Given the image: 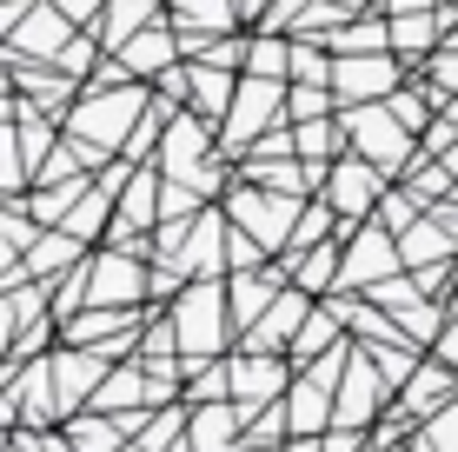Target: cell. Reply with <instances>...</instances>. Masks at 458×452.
<instances>
[{"instance_id": "6da1fadb", "label": "cell", "mask_w": 458, "mask_h": 452, "mask_svg": "<svg viewBox=\"0 0 458 452\" xmlns=\"http://www.w3.org/2000/svg\"><path fill=\"white\" fill-rule=\"evenodd\" d=\"M166 313H173V326H180V360H219L226 339L240 333V326H233V293H226L219 273L186 279V286L173 293Z\"/></svg>"}, {"instance_id": "7a4b0ae2", "label": "cell", "mask_w": 458, "mask_h": 452, "mask_svg": "<svg viewBox=\"0 0 458 452\" xmlns=\"http://www.w3.org/2000/svg\"><path fill=\"white\" fill-rule=\"evenodd\" d=\"M219 207H226V220L246 226L266 253H286L299 213H306V193H273V186H259V180L240 174V186H226V193H219Z\"/></svg>"}, {"instance_id": "3957f363", "label": "cell", "mask_w": 458, "mask_h": 452, "mask_svg": "<svg viewBox=\"0 0 458 452\" xmlns=\"http://www.w3.org/2000/svg\"><path fill=\"white\" fill-rule=\"evenodd\" d=\"M345 133H352V153H366L372 166H386V174H405V166H419L425 140L405 127L399 114H392L386 100H359V107H339Z\"/></svg>"}, {"instance_id": "277c9868", "label": "cell", "mask_w": 458, "mask_h": 452, "mask_svg": "<svg viewBox=\"0 0 458 452\" xmlns=\"http://www.w3.org/2000/svg\"><path fill=\"white\" fill-rule=\"evenodd\" d=\"M147 107H153L147 81H126V87H106V93H81V100L67 107V133H81V140H93V147L120 153Z\"/></svg>"}, {"instance_id": "5b68a950", "label": "cell", "mask_w": 458, "mask_h": 452, "mask_svg": "<svg viewBox=\"0 0 458 452\" xmlns=\"http://www.w3.org/2000/svg\"><path fill=\"white\" fill-rule=\"evenodd\" d=\"M286 87L293 81H273V73H240V93H233L226 120H219V153L226 160H246L252 140L286 120Z\"/></svg>"}, {"instance_id": "8992f818", "label": "cell", "mask_w": 458, "mask_h": 452, "mask_svg": "<svg viewBox=\"0 0 458 452\" xmlns=\"http://www.w3.org/2000/svg\"><path fill=\"white\" fill-rule=\"evenodd\" d=\"M339 240H345V267H339V286H345V293H366V286H378V279L405 273L399 233L378 220V213H372V220H359V226H345ZM339 286H333V293H339Z\"/></svg>"}, {"instance_id": "52a82bcc", "label": "cell", "mask_w": 458, "mask_h": 452, "mask_svg": "<svg viewBox=\"0 0 458 452\" xmlns=\"http://www.w3.org/2000/svg\"><path fill=\"white\" fill-rule=\"evenodd\" d=\"M386 186H392L386 166H372L366 153H339L333 174H326V200L339 207V220H345V226H359V220H372V213H378Z\"/></svg>"}, {"instance_id": "ba28073f", "label": "cell", "mask_w": 458, "mask_h": 452, "mask_svg": "<svg viewBox=\"0 0 458 452\" xmlns=\"http://www.w3.org/2000/svg\"><path fill=\"white\" fill-rule=\"evenodd\" d=\"M405 87V54H339L333 60V93L339 107H359V100H392Z\"/></svg>"}, {"instance_id": "9c48e42d", "label": "cell", "mask_w": 458, "mask_h": 452, "mask_svg": "<svg viewBox=\"0 0 458 452\" xmlns=\"http://www.w3.org/2000/svg\"><path fill=\"white\" fill-rule=\"evenodd\" d=\"M386 406H392V380H386V366H378L366 346H352V360H345V380H339L333 426H372V419L386 413Z\"/></svg>"}, {"instance_id": "30bf717a", "label": "cell", "mask_w": 458, "mask_h": 452, "mask_svg": "<svg viewBox=\"0 0 458 452\" xmlns=\"http://www.w3.org/2000/svg\"><path fill=\"white\" fill-rule=\"evenodd\" d=\"M106 353L100 346H73V339H60L54 346V399H60V426H67L81 406H93V393H100L106 380Z\"/></svg>"}, {"instance_id": "8fae6325", "label": "cell", "mask_w": 458, "mask_h": 452, "mask_svg": "<svg viewBox=\"0 0 458 452\" xmlns=\"http://www.w3.org/2000/svg\"><path fill=\"white\" fill-rule=\"evenodd\" d=\"M293 372L286 366V353H233V399H240L246 413H266V406H279L286 399V386H293Z\"/></svg>"}, {"instance_id": "7c38bea8", "label": "cell", "mask_w": 458, "mask_h": 452, "mask_svg": "<svg viewBox=\"0 0 458 452\" xmlns=\"http://www.w3.org/2000/svg\"><path fill=\"white\" fill-rule=\"evenodd\" d=\"M73 34H81V27H73L54 0H34V7H27V21L13 27L7 54H13V60H60V47H67Z\"/></svg>"}, {"instance_id": "4fadbf2b", "label": "cell", "mask_w": 458, "mask_h": 452, "mask_svg": "<svg viewBox=\"0 0 458 452\" xmlns=\"http://www.w3.org/2000/svg\"><path fill=\"white\" fill-rule=\"evenodd\" d=\"M312 306H319V300H312L306 286H286V293L273 300V313H266L259 326H246V339H240V346H246V353H293V333L306 326Z\"/></svg>"}, {"instance_id": "5bb4252c", "label": "cell", "mask_w": 458, "mask_h": 452, "mask_svg": "<svg viewBox=\"0 0 458 452\" xmlns=\"http://www.w3.org/2000/svg\"><path fill=\"white\" fill-rule=\"evenodd\" d=\"M246 406L240 399H207V406H193V419H186V446L193 452H240L246 439Z\"/></svg>"}, {"instance_id": "9a60e30c", "label": "cell", "mask_w": 458, "mask_h": 452, "mask_svg": "<svg viewBox=\"0 0 458 452\" xmlns=\"http://www.w3.org/2000/svg\"><path fill=\"white\" fill-rule=\"evenodd\" d=\"M445 399H458V366H445L438 353H425V360L412 366V380L399 386V406L412 413V419H425V413H438Z\"/></svg>"}, {"instance_id": "2e32d148", "label": "cell", "mask_w": 458, "mask_h": 452, "mask_svg": "<svg viewBox=\"0 0 458 452\" xmlns=\"http://www.w3.org/2000/svg\"><path fill=\"white\" fill-rule=\"evenodd\" d=\"M273 260H286V273H293V286H306L312 300H326V293L339 286V267H345V240L333 233V240H319V246H306V253H273Z\"/></svg>"}, {"instance_id": "e0dca14e", "label": "cell", "mask_w": 458, "mask_h": 452, "mask_svg": "<svg viewBox=\"0 0 458 452\" xmlns=\"http://www.w3.org/2000/svg\"><path fill=\"white\" fill-rule=\"evenodd\" d=\"M452 13H458V7H445V0H438V7H419V13H392V54L425 60L438 40L452 34Z\"/></svg>"}, {"instance_id": "ac0fdd59", "label": "cell", "mask_w": 458, "mask_h": 452, "mask_svg": "<svg viewBox=\"0 0 458 452\" xmlns=\"http://www.w3.org/2000/svg\"><path fill=\"white\" fill-rule=\"evenodd\" d=\"M186 107L193 114H207V120H226V107H233V93H240V73L233 67H219V60H186Z\"/></svg>"}, {"instance_id": "d6986e66", "label": "cell", "mask_w": 458, "mask_h": 452, "mask_svg": "<svg viewBox=\"0 0 458 452\" xmlns=\"http://www.w3.org/2000/svg\"><path fill=\"white\" fill-rule=\"evenodd\" d=\"M153 21H166V13H160V0H106V13L93 21V34H100L106 54H120V47L133 40L140 27H153Z\"/></svg>"}, {"instance_id": "ffe728a7", "label": "cell", "mask_w": 458, "mask_h": 452, "mask_svg": "<svg viewBox=\"0 0 458 452\" xmlns=\"http://www.w3.org/2000/svg\"><path fill=\"white\" fill-rule=\"evenodd\" d=\"M339 339H352V333H345V320L333 313V300H319V306L306 313V326L293 333V366H312L319 353H333Z\"/></svg>"}, {"instance_id": "44dd1931", "label": "cell", "mask_w": 458, "mask_h": 452, "mask_svg": "<svg viewBox=\"0 0 458 452\" xmlns=\"http://www.w3.org/2000/svg\"><path fill=\"white\" fill-rule=\"evenodd\" d=\"M67 439L81 446V452H120L133 432H126V419L120 413H100V406H81L67 419Z\"/></svg>"}, {"instance_id": "7402d4cb", "label": "cell", "mask_w": 458, "mask_h": 452, "mask_svg": "<svg viewBox=\"0 0 458 452\" xmlns=\"http://www.w3.org/2000/svg\"><path fill=\"white\" fill-rule=\"evenodd\" d=\"M240 73H273V81H293V34L252 27V34H246V67H240Z\"/></svg>"}, {"instance_id": "603a6c76", "label": "cell", "mask_w": 458, "mask_h": 452, "mask_svg": "<svg viewBox=\"0 0 458 452\" xmlns=\"http://www.w3.org/2000/svg\"><path fill=\"white\" fill-rule=\"evenodd\" d=\"M233 13H240V0H173V27H186V34H233Z\"/></svg>"}, {"instance_id": "cb8c5ba5", "label": "cell", "mask_w": 458, "mask_h": 452, "mask_svg": "<svg viewBox=\"0 0 458 452\" xmlns=\"http://www.w3.org/2000/svg\"><path fill=\"white\" fill-rule=\"evenodd\" d=\"M60 226H67V233H73V240H81V246H93V240H100L106 226H114V193H106V186L93 180L87 193H81V207H73V213H67V220H60Z\"/></svg>"}, {"instance_id": "d4e9b609", "label": "cell", "mask_w": 458, "mask_h": 452, "mask_svg": "<svg viewBox=\"0 0 458 452\" xmlns=\"http://www.w3.org/2000/svg\"><path fill=\"white\" fill-rule=\"evenodd\" d=\"M326 114H339V93L326 81H293L286 87V120H326Z\"/></svg>"}, {"instance_id": "484cf974", "label": "cell", "mask_w": 458, "mask_h": 452, "mask_svg": "<svg viewBox=\"0 0 458 452\" xmlns=\"http://www.w3.org/2000/svg\"><path fill=\"white\" fill-rule=\"evenodd\" d=\"M378 220H386L392 233H405V226L425 220V200L412 193V186H386V200H378Z\"/></svg>"}, {"instance_id": "4316f807", "label": "cell", "mask_w": 458, "mask_h": 452, "mask_svg": "<svg viewBox=\"0 0 458 452\" xmlns=\"http://www.w3.org/2000/svg\"><path fill=\"white\" fill-rule=\"evenodd\" d=\"M13 439H21L27 452H81V446L67 439V426H60V432L54 426H13Z\"/></svg>"}, {"instance_id": "83f0119b", "label": "cell", "mask_w": 458, "mask_h": 452, "mask_svg": "<svg viewBox=\"0 0 458 452\" xmlns=\"http://www.w3.org/2000/svg\"><path fill=\"white\" fill-rule=\"evenodd\" d=\"M13 333H21V300H13V286H0V366L13 353Z\"/></svg>"}, {"instance_id": "f1b7e54d", "label": "cell", "mask_w": 458, "mask_h": 452, "mask_svg": "<svg viewBox=\"0 0 458 452\" xmlns=\"http://www.w3.org/2000/svg\"><path fill=\"white\" fill-rule=\"evenodd\" d=\"M432 353H438V360H445V366H458V293H452V313H445V326H438Z\"/></svg>"}, {"instance_id": "f546056e", "label": "cell", "mask_w": 458, "mask_h": 452, "mask_svg": "<svg viewBox=\"0 0 458 452\" xmlns=\"http://www.w3.org/2000/svg\"><path fill=\"white\" fill-rule=\"evenodd\" d=\"M54 7L67 13L73 27H93V21H100V13H106V0H54Z\"/></svg>"}, {"instance_id": "4dcf8cb0", "label": "cell", "mask_w": 458, "mask_h": 452, "mask_svg": "<svg viewBox=\"0 0 458 452\" xmlns=\"http://www.w3.org/2000/svg\"><path fill=\"white\" fill-rule=\"evenodd\" d=\"M266 13H273V0H240V21H252V27H259Z\"/></svg>"}, {"instance_id": "1f68e13d", "label": "cell", "mask_w": 458, "mask_h": 452, "mask_svg": "<svg viewBox=\"0 0 458 452\" xmlns=\"http://www.w3.org/2000/svg\"><path fill=\"white\" fill-rule=\"evenodd\" d=\"M386 13H419V7H438V0H378Z\"/></svg>"}, {"instance_id": "d6a6232c", "label": "cell", "mask_w": 458, "mask_h": 452, "mask_svg": "<svg viewBox=\"0 0 458 452\" xmlns=\"http://www.w3.org/2000/svg\"><path fill=\"white\" fill-rule=\"evenodd\" d=\"M286 452H319V432H299V439H286Z\"/></svg>"}, {"instance_id": "836d02e7", "label": "cell", "mask_w": 458, "mask_h": 452, "mask_svg": "<svg viewBox=\"0 0 458 452\" xmlns=\"http://www.w3.org/2000/svg\"><path fill=\"white\" fill-rule=\"evenodd\" d=\"M240 452H286V446H240Z\"/></svg>"}, {"instance_id": "e575fe53", "label": "cell", "mask_w": 458, "mask_h": 452, "mask_svg": "<svg viewBox=\"0 0 458 452\" xmlns=\"http://www.w3.org/2000/svg\"><path fill=\"white\" fill-rule=\"evenodd\" d=\"M120 452H147V446H140V439H126V446H120Z\"/></svg>"}, {"instance_id": "d590c367", "label": "cell", "mask_w": 458, "mask_h": 452, "mask_svg": "<svg viewBox=\"0 0 458 452\" xmlns=\"http://www.w3.org/2000/svg\"><path fill=\"white\" fill-rule=\"evenodd\" d=\"M452 293H458V260H452Z\"/></svg>"}]
</instances>
